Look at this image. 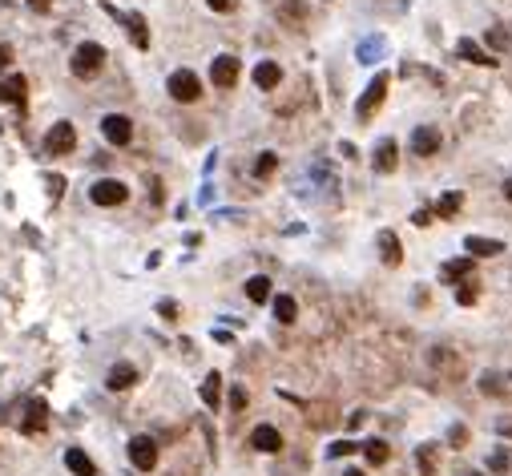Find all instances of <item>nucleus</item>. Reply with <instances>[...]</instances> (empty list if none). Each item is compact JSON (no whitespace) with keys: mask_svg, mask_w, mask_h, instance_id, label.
Returning <instances> with one entry per match:
<instances>
[{"mask_svg":"<svg viewBox=\"0 0 512 476\" xmlns=\"http://www.w3.org/2000/svg\"><path fill=\"white\" fill-rule=\"evenodd\" d=\"M456 53H460L464 61H472V65H488V69H492V65H496V57H488L484 48L476 45V41H468V37H464V41H460V45H456Z\"/></svg>","mask_w":512,"mask_h":476,"instance_id":"18","label":"nucleus"},{"mask_svg":"<svg viewBox=\"0 0 512 476\" xmlns=\"http://www.w3.org/2000/svg\"><path fill=\"white\" fill-rule=\"evenodd\" d=\"M246 299H250V303H266V299H271V279H266V275L246 279Z\"/></svg>","mask_w":512,"mask_h":476,"instance_id":"21","label":"nucleus"},{"mask_svg":"<svg viewBox=\"0 0 512 476\" xmlns=\"http://www.w3.org/2000/svg\"><path fill=\"white\" fill-rule=\"evenodd\" d=\"M383 97H387V73H375V81L367 85V93L359 97V105H355V113H359V118H372L375 109L383 105Z\"/></svg>","mask_w":512,"mask_h":476,"instance_id":"6","label":"nucleus"},{"mask_svg":"<svg viewBox=\"0 0 512 476\" xmlns=\"http://www.w3.org/2000/svg\"><path fill=\"white\" fill-rule=\"evenodd\" d=\"M279 17H282V21H291V24H303L307 21V8L299 4V0H282V4H279Z\"/></svg>","mask_w":512,"mask_h":476,"instance_id":"26","label":"nucleus"},{"mask_svg":"<svg viewBox=\"0 0 512 476\" xmlns=\"http://www.w3.org/2000/svg\"><path fill=\"white\" fill-rule=\"evenodd\" d=\"M432 363H436V367H444V372H452V376H456V380H460V376H464V367H460V359L452 356V351H432Z\"/></svg>","mask_w":512,"mask_h":476,"instance_id":"25","label":"nucleus"},{"mask_svg":"<svg viewBox=\"0 0 512 476\" xmlns=\"http://www.w3.org/2000/svg\"><path fill=\"white\" fill-rule=\"evenodd\" d=\"M48 190H53V198H61V190H65V182H61V178H48Z\"/></svg>","mask_w":512,"mask_h":476,"instance_id":"40","label":"nucleus"},{"mask_svg":"<svg viewBox=\"0 0 512 476\" xmlns=\"http://www.w3.org/2000/svg\"><path fill=\"white\" fill-rule=\"evenodd\" d=\"M105 383H109V392H125V387H134V383H138L134 363H113V367H109V376H105Z\"/></svg>","mask_w":512,"mask_h":476,"instance_id":"12","label":"nucleus"},{"mask_svg":"<svg viewBox=\"0 0 512 476\" xmlns=\"http://www.w3.org/2000/svg\"><path fill=\"white\" fill-rule=\"evenodd\" d=\"M73 145H77V129H73V121H57V125L45 134V154H53V158L73 154Z\"/></svg>","mask_w":512,"mask_h":476,"instance_id":"2","label":"nucleus"},{"mask_svg":"<svg viewBox=\"0 0 512 476\" xmlns=\"http://www.w3.org/2000/svg\"><path fill=\"white\" fill-rule=\"evenodd\" d=\"M246 408V387H234L230 392V412H242Z\"/></svg>","mask_w":512,"mask_h":476,"instance_id":"34","label":"nucleus"},{"mask_svg":"<svg viewBox=\"0 0 512 476\" xmlns=\"http://www.w3.org/2000/svg\"><path fill=\"white\" fill-rule=\"evenodd\" d=\"M210 8H214V12H230L234 8V0H206Z\"/></svg>","mask_w":512,"mask_h":476,"instance_id":"38","label":"nucleus"},{"mask_svg":"<svg viewBox=\"0 0 512 476\" xmlns=\"http://www.w3.org/2000/svg\"><path fill=\"white\" fill-rule=\"evenodd\" d=\"M165 315V319H178V303H162V307H158Z\"/></svg>","mask_w":512,"mask_h":476,"instance_id":"39","label":"nucleus"},{"mask_svg":"<svg viewBox=\"0 0 512 476\" xmlns=\"http://www.w3.org/2000/svg\"><path fill=\"white\" fill-rule=\"evenodd\" d=\"M24 97H28V81H24L21 73H12V77H4V81H0V101L21 105Z\"/></svg>","mask_w":512,"mask_h":476,"instance_id":"10","label":"nucleus"},{"mask_svg":"<svg viewBox=\"0 0 512 476\" xmlns=\"http://www.w3.org/2000/svg\"><path fill=\"white\" fill-rule=\"evenodd\" d=\"M8 61H12V53H8V45H0V69H4Z\"/></svg>","mask_w":512,"mask_h":476,"instance_id":"41","label":"nucleus"},{"mask_svg":"<svg viewBox=\"0 0 512 476\" xmlns=\"http://www.w3.org/2000/svg\"><path fill=\"white\" fill-rule=\"evenodd\" d=\"M125 24H129V37H134V45H138V48H149V28H145V21H141L138 12H134V17H125Z\"/></svg>","mask_w":512,"mask_h":476,"instance_id":"24","label":"nucleus"},{"mask_svg":"<svg viewBox=\"0 0 512 476\" xmlns=\"http://www.w3.org/2000/svg\"><path fill=\"white\" fill-rule=\"evenodd\" d=\"M412 154H419V158L440 154V129H432V125H419V129H412Z\"/></svg>","mask_w":512,"mask_h":476,"instance_id":"9","label":"nucleus"},{"mask_svg":"<svg viewBox=\"0 0 512 476\" xmlns=\"http://www.w3.org/2000/svg\"><path fill=\"white\" fill-rule=\"evenodd\" d=\"M460 202H464L460 194H444V198H440V206H436V214H440V218H456Z\"/></svg>","mask_w":512,"mask_h":476,"instance_id":"29","label":"nucleus"},{"mask_svg":"<svg viewBox=\"0 0 512 476\" xmlns=\"http://www.w3.org/2000/svg\"><path fill=\"white\" fill-rule=\"evenodd\" d=\"M488 464H492V473H504V468H509V452H496Z\"/></svg>","mask_w":512,"mask_h":476,"instance_id":"37","label":"nucleus"},{"mask_svg":"<svg viewBox=\"0 0 512 476\" xmlns=\"http://www.w3.org/2000/svg\"><path fill=\"white\" fill-rule=\"evenodd\" d=\"M89 198H93L97 206H121V202L129 198V186L117 182V178H101V182L89 186Z\"/></svg>","mask_w":512,"mask_h":476,"instance_id":"3","label":"nucleus"},{"mask_svg":"<svg viewBox=\"0 0 512 476\" xmlns=\"http://www.w3.org/2000/svg\"><path fill=\"white\" fill-rule=\"evenodd\" d=\"M359 448V444H351V440H339V444H331V456H351Z\"/></svg>","mask_w":512,"mask_h":476,"instance_id":"35","label":"nucleus"},{"mask_svg":"<svg viewBox=\"0 0 512 476\" xmlns=\"http://www.w3.org/2000/svg\"><path fill=\"white\" fill-rule=\"evenodd\" d=\"M129 460H134V468H141V473H154V464H158V444H154L149 436H134V440H129Z\"/></svg>","mask_w":512,"mask_h":476,"instance_id":"7","label":"nucleus"},{"mask_svg":"<svg viewBox=\"0 0 512 476\" xmlns=\"http://www.w3.org/2000/svg\"><path fill=\"white\" fill-rule=\"evenodd\" d=\"M279 170V154H258V162H255V178H271Z\"/></svg>","mask_w":512,"mask_h":476,"instance_id":"28","label":"nucleus"},{"mask_svg":"<svg viewBox=\"0 0 512 476\" xmlns=\"http://www.w3.org/2000/svg\"><path fill=\"white\" fill-rule=\"evenodd\" d=\"M504 198H509V202H512V182H504Z\"/></svg>","mask_w":512,"mask_h":476,"instance_id":"44","label":"nucleus"},{"mask_svg":"<svg viewBox=\"0 0 512 476\" xmlns=\"http://www.w3.org/2000/svg\"><path fill=\"white\" fill-rule=\"evenodd\" d=\"M468 275H472V255H468V259H452V262H444L440 266L444 283H460V279H468Z\"/></svg>","mask_w":512,"mask_h":476,"instance_id":"16","label":"nucleus"},{"mask_svg":"<svg viewBox=\"0 0 512 476\" xmlns=\"http://www.w3.org/2000/svg\"><path fill=\"white\" fill-rule=\"evenodd\" d=\"M65 468H69L73 476H93V473H97L93 460L81 452V448H69V452H65Z\"/></svg>","mask_w":512,"mask_h":476,"instance_id":"20","label":"nucleus"},{"mask_svg":"<svg viewBox=\"0 0 512 476\" xmlns=\"http://www.w3.org/2000/svg\"><path fill=\"white\" fill-rule=\"evenodd\" d=\"M275 315H279V323H295V315H299L295 299H291V295H279V299H275Z\"/></svg>","mask_w":512,"mask_h":476,"instance_id":"27","label":"nucleus"},{"mask_svg":"<svg viewBox=\"0 0 512 476\" xmlns=\"http://www.w3.org/2000/svg\"><path fill=\"white\" fill-rule=\"evenodd\" d=\"M250 444H255L258 452H279L282 436H279V428H271V424H258V428L250 432Z\"/></svg>","mask_w":512,"mask_h":476,"instance_id":"11","label":"nucleus"},{"mask_svg":"<svg viewBox=\"0 0 512 476\" xmlns=\"http://www.w3.org/2000/svg\"><path fill=\"white\" fill-rule=\"evenodd\" d=\"M101 134H105L109 145H125L134 138V121L125 118V113H109V118H101Z\"/></svg>","mask_w":512,"mask_h":476,"instance_id":"8","label":"nucleus"},{"mask_svg":"<svg viewBox=\"0 0 512 476\" xmlns=\"http://www.w3.org/2000/svg\"><path fill=\"white\" fill-rule=\"evenodd\" d=\"M396 162H399V145L392 142V138H383V142H379V149H375V170H379V174H392V170H396Z\"/></svg>","mask_w":512,"mask_h":476,"instance_id":"13","label":"nucleus"},{"mask_svg":"<svg viewBox=\"0 0 512 476\" xmlns=\"http://www.w3.org/2000/svg\"><path fill=\"white\" fill-rule=\"evenodd\" d=\"M28 4H33V8H48V4H53V0H28Z\"/></svg>","mask_w":512,"mask_h":476,"instance_id":"43","label":"nucleus"},{"mask_svg":"<svg viewBox=\"0 0 512 476\" xmlns=\"http://www.w3.org/2000/svg\"><path fill=\"white\" fill-rule=\"evenodd\" d=\"M448 440H452V448H464V440H468V432L460 428V424H456V428L448 432Z\"/></svg>","mask_w":512,"mask_h":476,"instance_id":"36","label":"nucleus"},{"mask_svg":"<svg viewBox=\"0 0 512 476\" xmlns=\"http://www.w3.org/2000/svg\"><path fill=\"white\" fill-rule=\"evenodd\" d=\"M480 392H484V396H500V392H504L500 376H496V372H484V376H480Z\"/></svg>","mask_w":512,"mask_h":476,"instance_id":"31","label":"nucleus"},{"mask_svg":"<svg viewBox=\"0 0 512 476\" xmlns=\"http://www.w3.org/2000/svg\"><path fill=\"white\" fill-rule=\"evenodd\" d=\"M218 400H222V376H218V372H210L206 383H202V404L218 408Z\"/></svg>","mask_w":512,"mask_h":476,"instance_id":"22","label":"nucleus"},{"mask_svg":"<svg viewBox=\"0 0 512 476\" xmlns=\"http://www.w3.org/2000/svg\"><path fill=\"white\" fill-rule=\"evenodd\" d=\"M165 89H170L174 101H198V97H202V85H198V77H194L190 69H178L174 77H170Z\"/></svg>","mask_w":512,"mask_h":476,"instance_id":"5","label":"nucleus"},{"mask_svg":"<svg viewBox=\"0 0 512 476\" xmlns=\"http://www.w3.org/2000/svg\"><path fill=\"white\" fill-rule=\"evenodd\" d=\"M343 476H363V473H359V468H351V473H343Z\"/></svg>","mask_w":512,"mask_h":476,"instance_id":"45","label":"nucleus"},{"mask_svg":"<svg viewBox=\"0 0 512 476\" xmlns=\"http://www.w3.org/2000/svg\"><path fill=\"white\" fill-rule=\"evenodd\" d=\"M500 436H512V416L509 420H500Z\"/></svg>","mask_w":512,"mask_h":476,"instance_id":"42","label":"nucleus"},{"mask_svg":"<svg viewBox=\"0 0 512 476\" xmlns=\"http://www.w3.org/2000/svg\"><path fill=\"white\" fill-rule=\"evenodd\" d=\"M476 295H480V291H476V283H472V279H468V283L460 286V291H456V299H460L464 307H468V303H476Z\"/></svg>","mask_w":512,"mask_h":476,"instance_id":"32","label":"nucleus"},{"mask_svg":"<svg viewBox=\"0 0 512 476\" xmlns=\"http://www.w3.org/2000/svg\"><path fill=\"white\" fill-rule=\"evenodd\" d=\"M464 246L476 255V259H492V255H500V250H504V242H496V238H476V235H468Z\"/></svg>","mask_w":512,"mask_h":476,"instance_id":"17","label":"nucleus"},{"mask_svg":"<svg viewBox=\"0 0 512 476\" xmlns=\"http://www.w3.org/2000/svg\"><path fill=\"white\" fill-rule=\"evenodd\" d=\"M101 65H105V48L97 45V41L77 45V53H73V73H77V77H97Z\"/></svg>","mask_w":512,"mask_h":476,"instance_id":"1","label":"nucleus"},{"mask_svg":"<svg viewBox=\"0 0 512 476\" xmlns=\"http://www.w3.org/2000/svg\"><path fill=\"white\" fill-rule=\"evenodd\" d=\"M488 45L492 48H509V33H504V28H492V33H488Z\"/></svg>","mask_w":512,"mask_h":476,"instance_id":"33","label":"nucleus"},{"mask_svg":"<svg viewBox=\"0 0 512 476\" xmlns=\"http://www.w3.org/2000/svg\"><path fill=\"white\" fill-rule=\"evenodd\" d=\"M279 81H282V69L275 65V61H258L255 65V85L258 89H279Z\"/></svg>","mask_w":512,"mask_h":476,"instance_id":"14","label":"nucleus"},{"mask_svg":"<svg viewBox=\"0 0 512 476\" xmlns=\"http://www.w3.org/2000/svg\"><path fill=\"white\" fill-rule=\"evenodd\" d=\"M416 464H419V476H436V444H419Z\"/></svg>","mask_w":512,"mask_h":476,"instance_id":"23","label":"nucleus"},{"mask_svg":"<svg viewBox=\"0 0 512 476\" xmlns=\"http://www.w3.org/2000/svg\"><path fill=\"white\" fill-rule=\"evenodd\" d=\"M238 73H242V61L230 57V53H222V57H214V65H210V81H214L218 89H230L234 81H238Z\"/></svg>","mask_w":512,"mask_h":476,"instance_id":"4","label":"nucleus"},{"mask_svg":"<svg viewBox=\"0 0 512 476\" xmlns=\"http://www.w3.org/2000/svg\"><path fill=\"white\" fill-rule=\"evenodd\" d=\"M363 456H367L372 464H383V460H387V444H383V440H367V444H363Z\"/></svg>","mask_w":512,"mask_h":476,"instance_id":"30","label":"nucleus"},{"mask_svg":"<svg viewBox=\"0 0 512 476\" xmlns=\"http://www.w3.org/2000/svg\"><path fill=\"white\" fill-rule=\"evenodd\" d=\"M45 424H48L45 400H33V404H28V416H24V424H21V432H24V436H33V432H41Z\"/></svg>","mask_w":512,"mask_h":476,"instance_id":"15","label":"nucleus"},{"mask_svg":"<svg viewBox=\"0 0 512 476\" xmlns=\"http://www.w3.org/2000/svg\"><path fill=\"white\" fill-rule=\"evenodd\" d=\"M379 255H383V262H387V266H399V259H403L399 238L392 235V230H379Z\"/></svg>","mask_w":512,"mask_h":476,"instance_id":"19","label":"nucleus"}]
</instances>
